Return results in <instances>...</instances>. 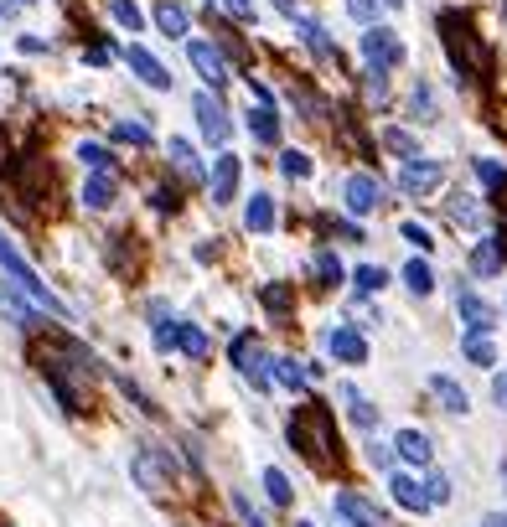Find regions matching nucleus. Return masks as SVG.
I'll list each match as a JSON object with an SVG mask.
<instances>
[{"label":"nucleus","mask_w":507,"mask_h":527,"mask_svg":"<svg viewBox=\"0 0 507 527\" xmlns=\"http://www.w3.org/2000/svg\"><path fill=\"white\" fill-rule=\"evenodd\" d=\"M290 445L301 450L311 465H326V460H332V450H337L332 409H326V403H316V398H306L301 409L290 414Z\"/></svg>","instance_id":"1"},{"label":"nucleus","mask_w":507,"mask_h":527,"mask_svg":"<svg viewBox=\"0 0 507 527\" xmlns=\"http://www.w3.org/2000/svg\"><path fill=\"white\" fill-rule=\"evenodd\" d=\"M0 269H6V279H11V285H16V290H26V295H32L42 310H52L57 321H68V305L57 300V295L47 290V279H37V269L16 254V243L6 238V228H0Z\"/></svg>","instance_id":"2"},{"label":"nucleus","mask_w":507,"mask_h":527,"mask_svg":"<svg viewBox=\"0 0 507 527\" xmlns=\"http://www.w3.org/2000/svg\"><path fill=\"white\" fill-rule=\"evenodd\" d=\"M130 471H135V481L145 486V491H171L176 486V460H171V450H161V445H140L135 455H130Z\"/></svg>","instance_id":"3"},{"label":"nucleus","mask_w":507,"mask_h":527,"mask_svg":"<svg viewBox=\"0 0 507 527\" xmlns=\"http://www.w3.org/2000/svg\"><path fill=\"white\" fill-rule=\"evenodd\" d=\"M363 62H368V73H389V68L404 62V42L389 26H368L363 31Z\"/></svg>","instance_id":"4"},{"label":"nucleus","mask_w":507,"mask_h":527,"mask_svg":"<svg viewBox=\"0 0 507 527\" xmlns=\"http://www.w3.org/2000/svg\"><path fill=\"white\" fill-rule=\"evenodd\" d=\"M440 26H445V47H451V62H456V78H476L482 73V52L471 47V37H466V21H456V16H440Z\"/></svg>","instance_id":"5"},{"label":"nucleus","mask_w":507,"mask_h":527,"mask_svg":"<svg viewBox=\"0 0 507 527\" xmlns=\"http://www.w3.org/2000/svg\"><path fill=\"white\" fill-rule=\"evenodd\" d=\"M342 202H347V212H352V217L378 212V202H383V181H378V176H368V171H352V176H347V186H342Z\"/></svg>","instance_id":"6"},{"label":"nucleus","mask_w":507,"mask_h":527,"mask_svg":"<svg viewBox=\"0 0 507 527\" xmlns=\"http://www.w3.org/2000/svg\"><path fill=\"white\" fill-rule=\"evenodd\" d=\"M192 114H197V124H202V135H207V140H213V145H228L233 119H228V109L213 99V93H197V99H192Z\"/></svg>","instance_id":"7"},{"label":"nucleus","mask_w":507,"mask_h":527,"mask_svg":"<svg viewBox=\"0 0 507 527\" xmlns=\"http://www.w3.org/2000/svg\"><path fill=\"white\" fill-rule=\"evenodd\" d=\"M233 362H238V372H244V378L264 393L270 388V367H264V352H259V341L244 331V336H233Z\"/></svg>","instance_id":"8"},{"label":"nucleus","mask_w":507,"mask_h":527,"mask_svg":"<svg viewBox=\"0 0 507 527\" xmlns=\"http://www.w3.org/2000/svg\"><path fill=\"white\" fill-rule=\"evenodd\" d=\"M440 181H445V166H440V161H404L399 192H404V197H425V192H435Z\"/></svg>","instance_id":"9"},{"label":"nucleus","mask_w":507,"mask_h":527,"mask_svg":"<svg viewBox=\"0 0 507 527\" xmlns=\"http://www.w3.org/2000/svg\"><path fill=\"white\" fill-rule=\"evenodd\" d=\"M456 310H461V321H466V336H487L497 326V310L476 295V290H456Z\"/></svg>","instance_id":"10"},{"label":"nucleus","mask_w":507,"mask_h":527,"mask_svg":"<svg viewBox=\"0 0 507 527\" xmlns=\"http://www.w3.org/2000/svg\"><path fill=\"white\" fill-rule=\"evenodd\" d=\"M125 62L135 68V78H140V83H151V88H171V73H166V62H161L156 52H145L140 42H130V47H125Z\"/></svg>","instance_id":"11"},{"label":"nucleus","mask_w":507,"mask_h":527,"mask_svg":"<svg viewBox=\"0 0 507 527\" xmlns=\"http://www.w3.org/2000/svg\"><path fill=\"white\" fill-rule=\"evenodd\" d=\"M337 517L347 522V527H383V512L373 507V502H363L357 491H337Z\"/></svg>","instance_id":"12"},{"label":"nucleus","mask_w":507,"mask_h":527,"mask_svg":"<svg viewBox=\"0 0 507 527\" xmlns=\"http://www.w3.org/2000/svg\"><path fill=\"white\" fill-rule=\"evenodd\" d=\"M187 57H192V68H197L207 83H213V88H223V83H228V62H223V52H218L213 42H192V47H187Z\"/></svg>","instance_id":"13"},{"label":"nucleus","mask_w":507,"mask_h":527,"mask_svg":"<svg viewBox=\"0 0 507 527\" xmlns=\"http://www.w3.org/2000/svg\"><path fill=\"white\" fill-rule=\"evenodd\" d=\"M326 347H332V357H342V362H368V341H363L357 326H332Z\"/></svg>","instance_id":"14"},{"label":"nucleus","mask_w":507,"mask_h":527,"mask_svg":"<svg viewBox=\"0 0 507 527\" xmlns=\"http://www.w3.org/2000/svg\"><path fill=\"white\" fill-rule=\"evenodd\" d=\"M238 176H244V166H238V155H218V166H213V202H233L238 197Z\"/></svg>","instance_id":"15"},{"label":"nucleus","mask_w":507,"mask_h":527,"mask_svg":"<svg viewBox=\"0 0 507 527\" xmlns=\"http://www.w3.org/2000/svg\"><path fill=\"white\" fill-rule=\"evenodd\" d=\"M389 491H394V502H399L404 512H425V507H430V491L414 481V476H394Z\"/></svg>","instance_id":"16"},{"label":"nucleus","mask_w":507,"mask_h":527,"mask_svg":"<svg viewBox=\"0 0 507 527\" xmlns=\"http://www.w3.org/2000/svg\"><path fill=\"white\" fill-rule=\"evenodd\" d=\"M502 259H507L502 238H482V243H476V254H471V269L482 279H492V274H502Z\"/></svg>","instance_id":"17"},{"label":"nucleus","mask_w":507,"mask_h":527,"mask_svg":"<svg viewBox=\"0 0 507 527\" xmlns=\"http://www.w3.org/2000/svg\"><path fill=\"white\" fill-rule=\"evenodd\" d=\"M430 393L440 398V409H451V414H466L471 409V398H466V388L456 378H430Z\"/></svg>","instance_id":"18"},{"label":"nucleus","mask_w":507,"mask_h":527,"mask_svg":"<svg viewBox=\"0 0 507 527\" xmlns=\"http://www.w3.org/2000/svg\"><path fill=\"white\" fill-rule=\"evenodd\" d=\"M244 223H249V233H270V228H275V202H270V192H254V197H249Z\"/></svg>","instance_id":"19"},{"label":"nucleus","mask_w":507,"mask_h":527,"mask_svg":"<svg viewBox=\"0 0 507 527\" xmlns=\"http://www.w3.org/2000/svg\"><path fill=\"white\" fill-rule=\"evenodd\" d=\"M83 202L94 207V212H104V207L114 202V171H94V176H88V186H83Z\"/></svg>","instance_id":"20"},{"label":"nucleus","mask_w":507,"mask_h":527,"mask_svg":"<svg viewBox=\"0 0 507 527\" xmlns=\"http://www.w3.org/2000/svg\"><path fill=\"white\" fill-rule=\"evenodd\" d=\"M394 445H399V460H409V465H430V440H425L420 429H404Z\"/></svg>","instance_id":"21"},{"label":"nucleus","mask_w":507,"mask_h":527,"mask_svg":"<svg viewBox=\"0 0 507 527\" xmlns=\"http://www.w3.org/2000/svg\"><path fill=\"white\" fill-rule=\"evenodd\" d=\"M249 130H254L259 145H275V140H280V119H275V109H270V104H259V109L249 114Z\"/></svg>","instance_id":"22"},{"label":"nucleus","mask_w":507,"mask_h":527,"mask_svg":"<svg viewBox=\"0 0 507 527\" xmlns=\"http://www.w3.org/2000/svg\"><path fill=\"white\" fill-rule=\"evenodd\" d=\"M342 398H347V414H352L357 429H378V409H373L363 393H357V388H342Z\"/></svg>","instance_id":"23"},{"label":"nucleus","mask_w":507,"mask_h":527,"mask_svg":"<svg viewBox=\"0 0 507 527\" xmlns=\"http://www.w3.org/2000/svg\"><path fill=\"white\" fill-rule=\"evenodd\" d=\"M156 26L166 31V37H182V31L192 26V16H187V6H171V0H161V6H156Z\"/></svg>","instance_id":"24"},{"label":"nucleus","mask_w":507,"mask_h":527,"mask_svg":"<svg viewBox=\"0 0 507 527\" xmlns=\"http://www.w3.org/2000/svg\"><path fill=\"white\" fill-rule=\"evenodd\" d=\"M259 300H264V310H270L275 321H285V316H290V300H295V295H290V285H285V279H275V285H264V290H259Z\"/></svg>","instance_id":"25"},{"label":"nucleus","mask_w":507,"mask_h":527,"mask_svg":"<svg viewBox=\"0 0 507 527\" xmlns=\"http://www.w3.org/2000/svg\"><path fill=\"white\" fill-rule=\"evenodd\" d=\"M301 37H306V47H311L321 62H337V42L326 37V26H316V21H301Z\"/></svg>","instance_id":"26"},{"label":"nucleus","mask_w":507,"mask_h":527,"mask_svg":"<svg viewBox=\"0 0 507 527\" xmlns=\"http://www.w3.org/2000/svg\"><path fill=\"white\" fill-rule=\"evenodd\" d=\"M404 285H409L414 295H430V290H435V269H430L425 259H409V264H404Z\"/></svg>","instance_id":"27"},{"label":"nucleus","mask_w":507,"mask_h":527,"mask_svg":"<svg viewBox=\"0 0 507 527\" xmlns=\"http://www.w3.org/2000/svg\"><path fill=\"white\" fill-rule=\"evenodd\" d=\"M311 269H316V279H321V285H342V264H337V254H332V248H321V254L311 259Z\"/></svg>","instance_id":"28"},{"label":"nucleus","mask_w":507,"mask_h":527,"mask_svg":"<svg viewBox=\"0 0 507 527\" xmlns=\"http://www.w3.org/2000/svg\"><path fill=\"white\" fill-rule=\"evenodd\" d=\"M461 352H466L476 367H492V362H497V347H492L487 336H461Z\"/></svg>","instance_id":"29"},{"label":"nucleus","mask_w":507,"mask_h":527,"mask_svg":"<svg viewBox=\"0 0 507 527\" xmlns=\"http://www.w3.org/2000/svg\"><path fill=\"white\" fill-rule=\"evenodd\" d=\"M275 378H280L290 393H306V388H311V372H306V367H295V362H285V357L275 362Z\"/></svg>","instance_id":"30"},{"label":"nucleus","mask_w":507,"mask_h":527,"mask_svg":"<svg viewBox=\"0 0 507 527\" xmlns=\"http://www.w3.org/2000/svg\"><path fill=\"white\" fill-rule=\"evenodd\" d=\"M171 161H176V171H182V176L202 181V166H197V155H192V145H187V140H171Z\"/></svg>","instance_id":"31"},{"label":"nucleus","mask_w":507,"mask_h":527,"mask_svg":"<svg viewBox=\"0 0 507 527\" xmlns=\"http://www.w3.org/2000/svg\"><path fill=\"white\" fill-rule=\"evenodd\" d=\"M264 491H270V502H275V507H290V502H295V496H290V481H285V471H275V465L264 471Z\"/></svg>","instance_id":"32"},{"label":"nucleus","mask_w":507,"mask_h":527,"mask_svg":"<svg viewBox=\"0 0 507 527\" xmlns=\"http://www.w3.org/2000/svg\"><path fill=\"white\" fill-rule=\"evenodd\" d=\"M352 285H357V290H363V295H378L383 285H389V274H383L378 264H363V269H357V274H352Z\"/></svg>","instance_id":"33"},{"label":"nucleus","mask_w":507,"mask_h":527,"mask_svg":"<svg viewBox=\"0 0 507 527\" xmlns=\"http://www.w3.org/2000/svg\"><path fill=\"white\" fill-rule=\"evenodd\" d=\"M280 171H285L290 181H306V176H311V155H306V150H285V155H280Z\"/></svg>","instance_id":"34"},{"label":"nucleus","mask_w":507,"mask_h":527,"mask_svg":"<svg viewBox=\"0 0 507 527\" xmlns=\"http://www.w3.org/2000/svg\"><path fill=\"white\" fill-rule=\"evenodd\" d=\"M114 135H119V140H130V145H151V124H145V119H119V124H114Z\"/></svg>","instance_id":"35"},{"label":"nucleus","mask_w":507,"mask_h":527,"mask_svg":"<svg viewBox=\"0 0 507 527\" xmlns=\"http://www.w3.org/2000/svg\"><path fill=\"white\" fill-rule=\"evenodd\" d=\"M176 347H182L187 357H207V352H213V341H207L197 326H187V321H182V341H176Z\"/></svg>","instance_id":"36"},{"label":"nucleus","mask_w":507,"mask_h":527,"mask_svg":"<svg viewBox=\"0 0 507 527\" xmlns=\"http://www.w3.org/2000/svg\"><path fill=\"white\" fill-rule=\"evenodd\" d=\"M451 223H461V228H482V207H476L471 197H456V202H451Z\"/></svg>","instance_id":"37"},{"label":"nucleus","mask_w":507,"mask_h":527,"mask_svg":"<svg viewBox=\"0 0 507 527\" xmlns=\"http://www.w3.org/2000/svg\"><path fill=\"white\" fill-rule=\"evenodd\" d=\"M109 11H114V21L125 26V31H140V26H145V16H140L135 0H109Z\"/></svg>","instance_id":"38"},{"label":"nucleus","mask_w":507,"mask_h":527,"mask_svg":"<svg viewBox=\"0 0 507 527\" xmlns=\"http://www.w3.org/2000/svg\"><path fill=\"white\" fill-rule=\"evenodd\" d=\"M383 145H389L394 155H404V161H420V145H414L404 130H383Z\"/></svg>","instance_id":"39"},{"label":"nucleus","mask_w":507,"mask_h":527,"mask_svg":"<svg viewBox=\"0 0 507 527\" xmlns=\"http://www.w3.org/2000/svg\"><path fill=\"white\" fill-rule=\"evenodd\" d=\"M78 155H83V166H94V171H109V166H114V155H109L104 145H94V140H83Z\"/></svg>","instance_id":"40"},{"label":"nucleus","mask_w":507,"mask_h":527,"mask_svg":"<svg viewBox=\"0 0 507 527\" xmlns=\"http://www.w3.org/2000/svg\"><path fill=\"white\" fill-rule=\"evenodd\" d=\"M409 109H414V119H435V93L420 83V88L409 93Z\"/></svg>","instance_id":"41"},{"label":"nucleus","mask_w":507,"mask_h":527,"mask_svg":"<svg viewBox=\"0 0 507 527\" xmlns=\"http://www.w3.org/2000/svg\"><path fill=\"white\" fill-rule=\"evenodd\" d=\"M378 6H383V0H347V11L363 26H378Z\"/></svg>","instance_id":"42"},{"label":"nucleus","mask_w":507,"mask_h":527,"mask_svg":"<svg viewBox=\"0 0 507 527\" xmlns=\"http://www.w3.org/2000/svg\"><path fill=\"white\" fill-rule=\"evenodd\" d=\"M176 341H182V321H161V326H156V347H161V352H171Z\"/></svg>","instance_id":"43"},{"label":"nucleus","mask_w":507,"mask_h":527,"mask_svg":"<svg viewBox=\"0 0 507 527\" xmlns=\"http://www.w3.org/2000/svg\"><path fill=\"white\" fill-rule=\"evenodd\" d=\"M425 491H430V507H435V502H451V481H445L440 471L425 476Z\"/></svg>","instance_id":"44"},{"label":"nucleus","mask_w":507,"mask_h":527,"mask_svg":"<svg viewBox=\"0 0 507 527\" xmlns=\"http://www.w3.org/2000/svg\"><path fill=\"white\" fill-rule=\"evenodd\" d=\"M404 238H409L414 248H425V254H430V248H435V238H430V228H420V223H404Z\"/></svg>","instance_id":"45"},{"label":"nucleus","mask_w":507,"mask_h":527,"mask_svg":"<svg viewBox=\"0 0 507 527\" xmlns=\"http://www.w3.org/2000/svg\"><path fill=\"white\" fill-rule=\"evenodd\" d=\"M476 176H482L487 186H507V171H502V166H492V161H476Z\"/></svg>","instance_id":"46"},{"label":"nucleus","mask_w":507,"mask_h":527,"mask_svg":"<svg viewBox=\"0 0 507 527\" xmlns=\"http://www.w3.org/2000/svg\"><path fill=\"white\" fill-rule=\"evenodd\" d=\"M233 512L244 517V527H264V517H259L254 507H249V496H233Z\"/></svg>","instance_id":"47"},{"label":"nucleus","mask_w":507,"mask_h":527,"mask_svg":"<svg viewBox=\"0 0 507 527\" xmlns=\"http://www.w3.org/2000/svg\"><path fill=\"white\" fill-rule=\"evenodd\" d=\"M223 11L233 21H254V0H223Z\"/></svg>","instance_id":"48"},{"label":"nucleus","mask_w":507,"mask_h":527,"mask_svg":"<svg viewBox=\"0 0 507 527\" xmlns=\"http://www.w3.org/2000/svg\"><path fill=\"white\" fill-rule=\"evenodd\" d=\"M368 99H389V73H368Z\"/></svg>","instance_id":"49"},{"label":"nucleus","mask_w":507,"mask_h":527,"mask_svg":"<svg viewBox=\"0 0 507 527\" xmlns=\"http://www.w3.org/2000/svg\"><path fill=\"white\" fill-rule=\"evenodd\" d=\"M492 398H497L502 409H507V372H497V378H492Z\"/></svg>","instance_id":"50"},{"label":"nucleus","mask_w":507,"mask_h":527,"mask_svg":"<svg viewBox=\"0 0 507 527\" xmlns=\"http://www.w3.org/2000/svg\"><path fill=\"white\" fill-rule=\"evenodd\" d=\"M83 62H94V68H104V62H109V47H88V52H83Z\"/></svg>","instance_id":"51"},{"label":"nucleus","mask_w":507,"mask_h":527,"mask_svg":"<svg viewBox=\"0 0 507 527\" xmlns=\"http://www.w3.org/2000/svg\"><path fill=\"white\" fill-rule=\"evenodd\" d=\"M482 527H507V517H502V512H492V517H487Z\"/></svg>","instance_id":"52"},{"label":"nucleus","mask_w":507,"mask_h":527,"mask_svg":"<svg viewBox=\"0 0 507 527\" xmlns=\"http://www.w3.org/2000/svg\"><path fill=\"white\" fill-rule=\"evenodd\" d=\"M275 6H280V11H285V16L295 21V0H275Z\"/></svg>","instance_id":"53"},{"label":"nucleus","mask_w":507,"mask_h":527,"mask_svg":"<svg viewBox=\"0 0 507 527\" xmlns=\"http://www.w3.org/2000/svg\"><path fill=\"white\" fill-rule=\"evenodd\" d=\"M6 6H32V0H6Z\"/></svg>","instance_id":"54"},{"label":"nucleus","mask_w":507,"mask_h":527,"mask_svg":"<svg viewBox=\"0 0 507 527\" xmlns=\"http://www.w3.org/2000/svg\"><path fill=\"white\" fill-rule=\"evenodd\" d=\"M383 6H404V0H383Z\"/></svg>","instance_id":"55"}]
</instances>
